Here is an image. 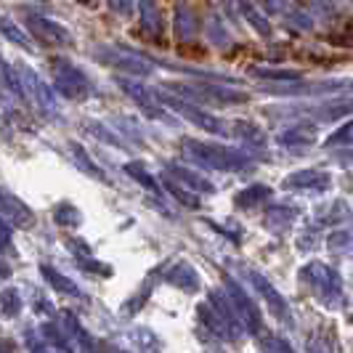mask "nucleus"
<instances>
[{
	"instance_id": "15",
	"label": "nucleus",
	"mask_w": 353,
	"mask_h": 353,
	"mask_svg": "<svg viewBox=\"0 0 353 353\" xmlns=\"http://www.w3.org/2000/svg\"><path fill=\"white\" fill-rule=\"evenodd\" d=\"M141 27H143V32H149L154 40H159V32H162V14H159V8L152 0H143L141 3Z\"/></svg>"
},
{
	"instance_id": "25",
	"label": "nucleus",
	"mask_w": 353,
	"mask_h": 353,
	"mask_svg": "<svg viewBox=\"0 0 353 353\" xmlns=\"http://www.w3.org/2000/svg\"><path fill=\"white\" fill-rule=\"evenodd\" d=\"M125 170L130 173V176L136 178V181H143L146 183V189H157V181L149 176L143 168H139V162H130V165H125Z\"/></svg>"
},
{
	"instance_id": "26",
	"label": "nucleus",
	"mask_w": 353,
	"mask_h": 353,
	"mask_svg": "<svg viewBox=\"0 0 353 353\" xmlns=\"http://www.w3.org/2000/svg\"><path fill=\"white\" fill-rule=\"evenodd\" d=\"M11 242H14V229H11V223L0 215V250H11Z\"/></svg>"
},
{
	"instance_id": "19",
	"label": "nucleus",
	"mask_w": 353,
	"mask_h": 353,
	"mask_svg": "<svg viewBox=\"0 0 353 353\" xmlns=\"http://www.w3.org/2000/svg\"><path fill=\"white\" fill-rule=\"evenodd\" d=\"M0 83H3V85H8L17 96H21V83H19L17 70H14L11 64H6V59H3V56H0Z\"/></svg>"
},
{
	"instance_id": "22",
	"label": "nucleus",
	"mask_w": 353,
	"mask_h": 353,
	"mask_svg": "<svg viewBox=\"0 0 353 353\" xmlns=\"http://www.w3.org/2000/svg\"><path fill=\"white\" fill-rule=\"evenodd\" d=\"M265 196H268V189H265V186H252L250 192H242V194L236 196V202H239V205H248V208H255L258 202H263Z\"/></svg>"
},
{
	"instance_id": "5",
	"label": "nucleus",
	"mask_w": 353,
	"mask_h": 353,
	"mask_svg": "<svg viewBox=\"0 0 353 353\" xmlns=\"http://www.w3.org/2000/svg\"><path fill=\"white\" fill-rule=\"evenodd\" d=\"M17 74H19V83H21V96L30 99L43 114H51L53 117L56 114V96L48 88V83L40 80V74L32 67H27V64H19Z\"/></svg>"
},
{
	"instance_id": "12",
	"label": "nucleus",
	"mask_w": 353,
	"mask_h": 353,
	"mask_svg": "<svg viewBox=\"0 0 353 353\" xmlns=\"http://www.w3.org/2000/svg\"><path fill=\"white\" fill-rule=\"evenodd\" d=\"M168 173L173 178H178L183 186H189V189H194V192H205V194H212L215 192V186H212L210 181L205 176H199L194 170H189V168H178V165H168Z\"/></svg>"
},
{
	"instance_id": "17",
	"label": "nucleus",
	"mask_w": 353,
	"mask_h": 353,
	"mask_svg": "<svg viewBox=\"0 0 353 353\" xmlns=\"http://www.w3.org/2000/svg\"><path fill=\"white\" fill-rule=\"evenodd\" d=\"M314 136H316V130H314L311 125H295V128H290V130L284 133L282 141L287 143V146H290V143H311Z\"/></svg>"
},
{
	"instance_id": "7",
	"label": "nucleus",
	"mask_w": 353,
	"mask_h": 353,
	"mask_svg": "<svg viewBox=\"0 0 353 353\" xmlns=\"http://www.w3.org/2000/svg\"><path fill=\"white\" fill-rule=\"evenodd\" d=\"M117 85L125 96H130L139 109H143L149 117H165V106L159 104L157 90L146 88L141 80H128V77H117Z\"/></svg>"
},
{
	"instance_id": "24",
	"label": "nucleus",
	"mask_w": 353,
	"mask_h": 353,
	"mask_svg": "<svg viewBox=\"0 0 353 353\" xmlns=\"http://www.w3.org/2000/svg\"><path fill=\"white\" fill-rule=\"evenodd\" d=\"M70 149H72V154H74V159H80V168H83L85 173H90L93 178H101V181H104V173H101V170L90 168V159H88V154H85V149H83V146H77V143H70Z\"/></svg>"
},
{
	"instance_id": "9",
	"label": "nucleus",
	"mask_w": 353,
	"mask_h": 353,
	"mask_svg": "<svg viewBox=\"0 0 353 353\" xmlns=\"http://www.w3.org/2000/svg\"><path fill=\"white\" fill-rule=\"evenodd\" d=\"M99 56H101V61L109 64V67H117V70L130 72V74H139V77H146V74H152V72H154V64H152V61L125 56L123 51H114V48H101Z\"/></svg>"
},
{
	"instance_id": "10",
	"label": "nucleus",
	"mask_w": 353,
	"mask_h": 353,
	"mask_svg": "<svg viewBox=\"0 0 353 353\" xmlns=\"http://www.w3.org/2000/svg\"><path fill=\"white\" fill-rule=\"evenodd\" d=\"M226 284H229V290H231V292H229L231 303H234V308L239 311V319L248 324L250 332H258V330H261V314L255 311L252 301H250L248 295H245V290H242V287H239L236 282H231V279H229Z\"/></svg>"
},
{
	"instance_id": "20",
	"label": "nucleus",
	"mask_w": 353,
	"mask_h": 353,
	"mask_svg": "<svg viewBox=\"0 0 353 353\" xmlns=\"http://www.w3.org/2000/svg\"><path fill=\"white\" fill-rule=\"evenodd\" d=\"M53 218H56L59 226H77L80 223V212H77V208H72V205H59L53 210Z\"/></svg>"
},
{
	"instance_id": "28",
	"label": "nucleus",
	"mask_w": 353,
	"mask_h": 353,
	"mask_svg": "<svg viewBox=\"0 0 353 353\" xmlns=\"http://www.w3.org/2000/svg\"><path fill=\"white\" fill-rule=\"evenodd\" d=\"M327 143H330V146H332V143H353V123H348L345 128H340L335 136H330Z\"/></svg>"
},
{
	"instance_id": "18",
	"label": "nucleus",
	"mask_w": 353,
	"mask_h": 353,
	"mask_svg": "<svg viewBox=\"0 0 353 353\" xmlns=\"http://www.w3.org/2000/svg\"><path fill=\"white\" fill-rule=\"evenodd\" d=\"M0 311H3V316H17L19 311H21V298H19L17 290H3L0 292Z\"/></svg>"
},
{
	"instance_id": "29",
	"label": "nucleus",
	"mask_w": 353,
	"mask_h": 353,
	"mask_svg": "<svg viewBox=\"0 0 353 353\" xmlns=\"http://www.w3.org/2000/svg\"><path fill=\"white\" fill-rule=\"evenodd\" d=\"M109 6H112L114 14H123V17H128L133 11V0H109Z\"/></svg>"
},
{
	"instance_id": "23",
	"label": "nucleus",
	"mask_w": 353,
	"mask_h": 353,
	"mask_svg": "<svg viewBox=\"0 0 353 353\" xmlns=\"http://www.w3.org/2000/svg\"><path fill=\"white\" fill-rule=\"evenodd\" d=\"M181 271H183V274H170V282L173 284H178V287H189V290H192V287H196V274H194V268H192V265L189 263H181Z\"/></svg>"
},
{
	"instance_id": "8",
	"label": "nucleus",
	"mask_w": 353,
	"mask_h": 353,
	"mask_svg": "<svg viewBox=\"0 0 353 353\" xmlns=\"http://www.w3.org/2000/svg\"><path fill=\"white\" fill-rule=\"evenodd\" d=\"M0 215L11 226H30L35 221V212L30 210L17 194H11L6 186H0Z\"/></svg>"
},
{
	"instance_id": "14",
	"label": "nucleus",
	"mask_w": 353,
	"mask_h": 353,
	"mask_svg": "<svg viewBox=\"0 0 353 353\" xmlns=\"http://www.w3.org/2000/svg\"><path fill=\"white\" fill-rule=\"evenodd\" d=\"M287 186H292V189H324L327 183H330V176L327 173H321V170H303V173H295V176H290L284 181Z\"/></svg>"
},
{
	"instance_id": "4",
	"label": "nucleus",
	"mask_w": 353,
	"mask_h": 353,
	"mask_svg": "<svg viewBox=\"0 0 353 353\" xmlns=\"http://www.w3.org/2000/svg\"><path fill=\"white\" fill-rule=\"evenodd\" d=\"M53 72V88L59 90L64 99L70 101H85L90 93V80L80 67H74L67 59H56L51 61Z\"/></svg>"
},
{
	"instance_id": "1",
	"label": "nucleus",
	"mask_w": 353,
	"mask_h": 353,
	"mask_svg": "<svg viewBox=\"0 0 353 353\" xmlns=\"http://www.w3.org/2000/svg\"><path fill=\"white\" fill-rule=\"evenodd\" d=\"M165 88L202 106H236L248 101V93L245 90L223 88V85H208V83H183V85L181 83H170Z\"/></svg>"
},
{
	"instance_id": "3",
	"label": "nucleus",
	"mask_w": 353,
	"mask_h": 353,
	"mask_svg": "<svg viewBox=\"0 0 353 353\" xmlns=\"http://www.w3.org/2000/svg\"><path fill=\"white\" fill-rule=\"evenodd\" d=\"M157 96H159V104L173 109L176 114H181L189 123H194L196 128H202L208 133H215V136H223L226 133V125L221 123L215 114H210L202 104H194V101H189V99H183V96H178V93H173V90L168 88L157 90Z\"/></svg>"
},
{
	"instance_id": "16",
	"label": "nucleus",
	"mask_w": 353,
	"mask_h": 353,
	"mask_svg": "<svg viewBox=\"0 0 353 353\" xmlns=\"http://www.w3.org/2000/svg\"><path fill=\"white\" fill-rule=\"evenodd\" d=\"M0 32L8 37L11 43H17L19 48H24V51H32V43H30V37L24 35V30L14 24L8 17H0Z\"/></svg>"
},
{
	"instance_id": "6",
	"label": "nucleus",
	"mask_w": 353,
	"mask_h": 353,
	"mask_svg": "<svg viewBox=\"0 0 353 353\" xmlns=\"http://www.w3.org/2000/svg\"><path fill=\"white\" fill-rule=\"evenodd\" d=\"M24 24H27L30 35L35 37L37 43H43V46H56V48H70L72 46V32L64 24L53 21V19L40 17V14H27Z\"/></svg>"
},
{
	"instance_id": "11",
	"label": "nucleus",
	"mask_w": 353,
	"mask_h": 353,
	"mask_svg": "<svg viewBox=\"0 0 353 353\" xmlns=\"http://www.w3.org/2000/svg\"><path fill=\"white\" fill-rule=\"evenodd\" d=\"M252 284L261 290V295H263L265 303H268V311H271L276 319H282V321H290V316H287V314H290V308H287V303H284L282 295L276 292V287H274L271 282H265L258 271H252Z\"/></svg>"
},
{
	"instance_id": "21",
	"label": "nucleus",
	"mask_w": 353,
	"mask_h": 353,
	"mask_svg": "<svg viewBox=\"0 0 353 353\" xmlns=\"http://www.w3.org/2000/svg\"><path fill=\"white\" fill-rule=\"evenodd\" d=\"M165 186H168V192L176 196L178 202H183L189 210H196V208H199V196H196V194H189L186 189H178V183H173V181H168Z\"/></svg>"
},
{
	"instance_id": "2",
	"label": "nucleus",
	"mask_w": 353,
	"mask_h": 353,
	"mask_svg": "<svg viewBox=\"0 0 353 353\" xmlns=\"http://www.w3.org/2000/svg\"><path fill=\"white\" fill-rule=\"evenodd\" d=\"M186 149L192 152V157L199 159L202 165L208 168H215V170H229V173H236V170H245L250 168V159L234 149V146H223V143H205V141H186Z\"/></svg>"
},
{
	"instance_id": "13",
	"label": "nucleus",
	"mask_w": 353,
	"mask_h": 353,
	"mask_svg": "<svg viewBox=\"0 0 353 353\" xmlns=\"http://www.w3.org/2000/svg\"><path fill=\"white\" fill-rule=\"evenodd\" d=\"M40 271H43V276H46V282L51 284L56 292H61V295H70V298H83V290L77 287V284L67 279L64 274H59L56 268L51 265H40Z\"/></svg>"
},
{
	"instance_id": "27",
	"label": "nucleus",
	"mask_w": 353,
	"mask_h": 353,
	"mask_svg": "<svg viewBox=\"0 0 353 353\" xmlns=\"http://www.w3.org/2000/svg\"><path fill=\"white\" fill-rule=\"evenodd\" d=\"M242 8H245V14H248L250 21H252V24H255V27H258L263 35H268V32H271V30H268V21H263V19H261V14H258V11H255L250 3H242Z\"/></svg>"
}]
</instances>
